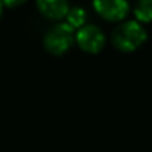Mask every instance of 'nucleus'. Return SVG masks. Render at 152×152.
Returning <instances> with one entry per match:
<instances>
[{
	"mask_svg": "<svg viewBox=\"0 0 152 152\" xmlns=\"http://www.w3.org/2000/svg\"><path fill=\"white\" fill-rule=\"evenodd\" d=\"M146 40V30L139 21H125L112 33V43L119 51H134Z\"/></svg>",
	"mask_w": 152,
	"mask_h": 152,
	"instance_id": "obj_1",
	"label": "nucleus"
},
{
	"mask_svg": "<svg viewBox=\"0 0 152 152\" xmlns=\"http://www.w3.org/2000/svg\"><path fill=\"white\" fill-rule=\"evenodd\" d=\"M75 42V30L66 24V23H58L52 26L45 37H43V45L48 52L52 55H61L70 49V46Z\"/></svg>",
	"mask_w": 152,
	"mask_h": 152,
	"instance_id": "obj_2",
	"label": "nucleus"
},
{
	"mask_svg": "<svg viewBox=\"0 0 152 152\" xmlns=\"http://www.w3.org/2000/svg\"><path fill=\"white\" fill-rule=\"evenodd\" d=\"M75 40L82 51L88 54L100 52L106 43L104 33L102 31L100 27L94 24H85L84 27H81L75 34Z\"/></svg>",
	"mask_w": 152,
	"mask_h": 152,
	"instance_id": "obj_3",
	"label": "nucleus"
},
{
	"mask_svg": "<svg viewBox=\"0 0 152 152\" xmlns=\"http://www.w3.org/2000/svg\"><path fill=\"white\" fill-rule=\"evenodd\" d=\"M93 6L96 12L107 21H121L130 11L127 0H93Z\"/></svg>",
	"mask_w": 152,
	"mask_h": 152,
	"instance_id": "obj_4",
	"label": "nucleus"
},
{
	"mask_svg": "<svg viewBox=\"0 0 152 152\" xmlns=\"http://www.w3.org/2000/svg\"><path fill=\"white\" fill-rule=\"evenodd\" d=\"M39 12L52 21H60L66 18L70 6L69 0H36Z\"/></svg>",
	"mask_w": 152,
	"mask_h": 152,
	"instance_id": "obj_5",
	"label": "nucleus"
},
{
	"mask_svg": "<svg viewBox=\"0 0 152 152\" xmlns=\"http://www.w3.org/2000/svg\"><path fill=\"white\" fill-rule=\"evenodd\" d=\"M87 23V11L81 6H73L69 9L67 15H66V24H69L73 30L84 27Z\"/></svg>",
	"mask_w": 152,
	"mask_h": 152,
	"instance_id": "obj_6",
	"label": "nucleus"
},
{
	"mask_svg": "<svg viewBox=\"0 0 152 152\" xmlns=\"http://www.w3.org/2000/svg\"><path fill=\"white\" fill-rule=\"evenodd\" d=\"M134 17L139 23H151L152 21V0H136Z\"/></svg>",
	"mask_w": 152,
	"mask_h": 152,
	"instance_id": "obj_7",
	"label": "nucleus"
},
{
	"mask_svg": "<svg viewBox=\"0 0 152 152\" xmlns=\"http://www.w3.org/2000/svg\"><path fill=\"white\" fill-rule=\"evenodd\" d=\"M26 0H0V3L3 6H8V8H17L20 5H23Z\"/></svg>",
	"mask_w": 152,
	"mask_h": 152,
	"instance_id": "obj_8",
	"label": "nucleus"
},
{
	"mask_svg": "<svg viewBox=\"0 0 152 152\" xmlns=\"http://www.w3.org/2000/svg\"><path fill=\"white\" fill-rule=\"evenodd\" d=\"M2 14H3V5L0 3V17H2Z\"/></svg>",
	"mask_w": 152,
	"mask_h": 152,
	"instance_id": "obj_9",
	"label": "nucleus"
}]
</instances>
